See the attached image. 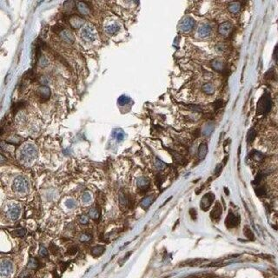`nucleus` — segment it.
I'll use <instances>...</instances> for the list:
<instances>
[{
  "label": "nucleus",
  "instance_id": "f257e3e1",
  "mask_svg": "<svg viewBox=\"0 0 278 278\" xmlns=\"http://www.w3.org/2000/svg\"><path fill=\"white\" fill-rule=\"evenodd\" d=\"M37 157V150L33 144H28L23 146L19 152L20 160L24 163H31Z\"/></svg>",
  "mask_w": 278,
  "mask_h": 278
},
{
  "label": "nucleus",
  "instance_id": "f03ea898",
  "mask_svg": "<svg viewBox=\"0 0 278 278\" xmlns=\"http://www.w3.org/2000/svg\"><path fill=\"white\" fill-rule=\"evenodd\" d=\"M12 188L18 195H26L29 191V182L24 176H18L14 180Z\"/></svg>",
  "mask_w": 278,
  "mask_h": 278
},
{
  "label": "nucleus",
  "instance_id": "7ed1b4c3",
  "mask_svg": "<svg viewBox=\"0 0 278 278\" xmlns=\"http://www.w3.org/2000/svg\"><path fill=\"white\" fill-rule=\"evenodd\" d=\"M272 107V100L268 93L263 94L257 103L256 111L258 114H265L268 113Z\"/></svg>",
  "mask_w": 278,
  "mask_h": 278
},
{
  "label": "nucleus",
  "instance_id": "20e7f679",
  "mask_svg": "<svg viewBox=\"0 0 278 278\" xmlns=\"http://www.w3.org/2000/svg\"><path fill=\"white\" fill-rule=\"evenodd\" d=\"M81 37L83 40L85 41L86 43L93 42L96 39V32H95L94 28L90 25L84 28L81 32Z\"/></svg>",
  "mask_w": 278,
  "mask_h": 278
},
{
  "label": "nucleus",
  "instance_id": "39448f33",
  "mask_svg": "<svg viewBox=\"0 0 278 278\" xmlns=\"http://www.w3.org/2000/svg\"><path fill=\"white\" fill-rule=\"evenodd\" d=\"M13 263L9 260H3L1 262L0 272L2 276H9L13 272Z\"/></svg>",
  "mask_w": 278,
  "mask_h": 278
},
{
  "label": "nucleus",
  "instance_id": "423d86ee",
  "mask_svg": "<svg viewBox=\"0 0 278 278\" xmlns=\"http://www.w3.org/2000/svg\"><path fill=\"white\" fill-rule=\"evenodd\" d=\"M240 224V217L238 215H236L233 212L229 211V214L225 220V225L228 229H232L237 227Z\"/></svg>",
  "mask_w": 278,
  "mask_h": 278
},
{
  "label": "nucleus",
  "instance_id": "0eeeda50",
  "mask_svg": "<svg viewBox=\"0 0 278 278\" xmlns=\"http://www.w3.org/2000/svg\"><path fill=\"white\" fill-rule=\"evenodd\" d=\"M195 26V20L190 17H186L179 24V29L184 32H188L191 31Z\"/></svg>",
  "mask_w": 278,
  "mask_h": 278
},
{
  "label": "nucleus",
  "instance_id": "6e6552de",
  "mask_svg": "<svg viewBox=\"0 0 278 278\" xmlns=\"http://www.w3.org/2000/svg\"><path fill=\"white\" fill-rule=\"evenodd\" d=\"M214 199H215V196L213 193H207L206 195H204L202 197V200H201V202H200V206H201V209L202 211H206L209 210V208L212 205V203L214 202Z\"/></svg>",
  "mask_w": 278,
  "mask_h": 278
},
{
  "label": "nucleus",
  "instance_id": "1a4fd4ad",
  "mask_svg": "<svg viewBox=\"0 0 278 278\" xmlns=\"http://www.w3.org/2000/svg\"><path fill=\"white\" fill-rule=\"evenodd\" d=\"M20 212H21V210H20V208L18 205H11L7 209L6 216L11 221H16L19 217Z\"/></svg>",
  "mask_w": 278,
  "mask_h": 278
},
{
  "label": "nucleus",
  "instance_id": "9d476101",
  "mask_svg": "<svg viewBox=\"0 0 278 278\" xmlns=\"http://www.w3.org/2000/svg\"><path fill=\"white\" fill-rule=\"evenodd\" d=\"M69 24L73 29H78L84 25L85 20H84V18H82L77 15H72L69 18Z\"/></svg>",
  "mask_w": 278,
  "mask_h": 278
},
{
  "label": "nucleus",
  "instance_id": "9b49d317",
  "mask_svg": "<svg viewBox=\"0 0 278 278\" xmlns=\"http://www.w3.org/2000/svg\"><path fill=\"white\" fill-rule=\"evenodd\" d=\"M37 95L38 98L40 99L42 102H45L46 100H48L50 98V88L47 86H40L37 89Z\"/></svg>",
  "mask_w": 278,
  "mask_h": 278
},
{
  "label": "nucleus",
  "instance_id": "f8f14e48",
  "mask_svg": "<svg viewBox=\"0 0 278 278\" xmlns=\"http://www.w3.org/2000/svg\"><path fill=\"white\" fill-rule=\"evenodd\" d=\"M232 29H233V26L232 24L229 22H224L222 23L219 25V28H218V32L221 35L224 37H228L232 32Z\"/></svg>",
  "mask_w": 278,
  "mask_h": 278
},
{
  "label": "nucleus",
  "instance_id": "ddd939ff",
  "mask_svg": "<svg viewBox=\"0 0 278 278\" xmlns=\"http://www.w3.org/2000/svg\"><path fill=\"white\" fill-rule=\"evenodd\" d=\"M222 213H223V208L221 206L220 202H215V206L213 207V209H212V211L211 212V219L214 220V221H218L221 218Z\"/></svg>",
  "mask_w": 278,
  "mask_h": 278
},
{
  "label": "nucleus",
  "instance_id": "4468645a",
  "mask_svg": "<svg viewBox=\"0 0 278 278\" xmlns=\"http://www.w3.org/2000/svg\"><path fill=\"white\" fill-rule=\"evenodd\" d=\"M198 33L199 37H208L211 33V26L208 24H203L199 26Z\"/></svg>",
  "mask_w": 278,
  "mask_h": 278
},
{
  "label": "nucleus",
  "instance_id": "2eb2a0df",
  "mask_svg": "<svg viewBox=\"0 0 278 278\" xmlns=\"http://www.w3.org/2000/svg\"><path fill=\"white\" fill-rule=\"evenodd\" d=\"M137 187L140 190L142 191H145L147 190L150 187V180L147 178V177H144V176H142V177H139L137 181Z\"/></svg>",
  "mask_w": 278,
  "mask_h": 278
},
{
  "label": "nucleus",
  "instance_id": "dca6fc26",
  "mask_svg": "<svg viewBox=\"0 0 278 278\" xmlns=\"http://www.w3.org/2000/svg\"><path fill=\"white\" fill-rule=\"evenodd\" d=\"M59 35H60V37L63 39L64 42H66V43H73L74 42V35H73V33L72 32H70L69 30H63L62 32L59 33Z\"/></svg>",
  "mask_w": 278,
  "mask_h": 278
},
{
  "label": "nucleus",
  "instance_id": "f3484780",
  "mask_svg": "<svg viewBox=\"0 0 278 278\" xmlns=\"http://www.w3.org/2000/svg\"><path fill=\"white\" fill-rule=\"evenodd\" d=\"M76 6L77 11L82 15H88L90 13V6L87 5V3H85V2H76Z\"/></svg>",
  "mask_w": 278,
  "mask_h": 278
},
{
  "label": "nucleus",
  "instance_id": "a211bd4d",
  "mask_svg": "<svg viewBox=\"0 0 278 278\" xmlns=\"http://www.w3.org/2000/svg\"><path fill=\"white\" fill-rule=\"evenodd\" d=\"M207 152H208V146H207V144L202 143V144H200V146H199V148H198V157L202 160L204 157H206Z\"/></svg>",
  "mask_w": 278,
  "mask_h": 278
},
{
  "label": "nucleus",
  "instance_id": "6ab92c4d",
  "mask_svg": "<svg viewBox=\"0 0 278 278\" xmlns=\"http://www.w3.org/2000/svg\"><path fill=\"white\" fill-rule=\"evenodd\" d=\"M211 65H212V68L215 70L216 72H223L224 69V63L219 60V59H215L212 61L211 63Z\"/></svg>",
  "mask_w": 278,
  "mask_h": 278
},
{
  "label": "nucleus",
  "instance_id": "aec40b11",
  "mask_svg": "<svg viewBox=\"0 0 278 278\" xmlns=\"http://www.w3.org/2000/svg\"><path fill=\"white\" fill-rule=\"evenodd\" d=\"M229 11L233 14H237L241 10V4L239 2H231L228 6Z\"/></svg>",
  "mask_w": 278,
  "mask_h": 278
},
{
  "label": "nucleus",
  "instance_id": "412c9836",
  "mask_svg": "<svg viewBox=\"0 0 278 278\" xmlns=\"http://www.w3.org/2000/svg\"><path fill=\"white\" fill-rule=\"evenodd\" d=\"M105 251V248L101 245H98V246L93 247L91 249V255L93 256H100L103 254V252Z\"/></svg>",
  "mask_w": 278,
  "mask_h": 278
},
{
  "label": "nucleus",
  "instance_id": "4be33fe9",
  "mask_svg": "<svg viewBox=\"0 0 278 278\" xmlns=\"http://www.w3.org/2000/svg\"><path fill=\"white\" fill-rule=\"evenodd\" d=\"M119 29H120V27L117 24H110V25H107L105 27V31L110 35L116 34L119 31Z\"/></svg>",
  "mask_w": 278,
  "mask_h": 278
},
{
  "label": "nucleus",
  "instance_id": "5701e85b",
  "mask_svg": "<svg viewBox=\"0 0 278 278\" xmlns=\"http://www.w3.org/2000/svg\"><path fill=\"white\" fill-rule=\"evenodd\" d=\"M154 201V197L152 196H149V197H146L143 199V201L141 202V206L143 207L144 209H148L149 207L151 205V203Z\"/></svg>",
  "mask_w": 278,
  "mask_h": 278
},
{
  "label": "nucleus",
  "instance_id": "b1692460",
  "mask_svg": "<svg viewBox=\"0 0 278 278\" xmlns=\"http://www.w3.org/2000/svg\"><path fill=\"white\" fill-rule=\"evenodd\" d=\"M89 216L92 220H98L100 217V211L98 208L93 207L89 211Z\"/></svg>",
  "mask_w": 278,
  "mask_h": 278
},
{
  "label": "nucleus",
  "instance_id": "393cba45",
  "mask_svg": "<svg viewBox=\"0 0 278 278\" xmlns=\"http://www.w3.org/2000/svg\"><path fill=\"white\" fill-rule=\"evenodd\" d=\"M113 137L117 139V142H121L123 139L124 138V132L121 129H116L113 131Z\"/></svg>",
  "mask_w": 278,
  "mask_h": 278
},
{
  "label": "nucleus",
  "instance_id": "a878e982",
  "mask_svg": "<svg viewBox=\"0 0 278 278\" xmlns=\"http://www.w3.org/2000/svg\"><path fill=\"white\" fill-rule=\"evenodd\" d=\"M202 90L204 93H206L208 95H211L214 93L215 88H214V86L212 85L211 84H205V85H202Z\"/></svg>",
  "mask_w": 278,
  "mask_h": 278
},
{
  "label": "nucleus",
  "instance_id": "bb28decb",
  "mask_svg": "<svg viewBox=\"0 0 278 278\" xmlns=\"http://www.w3.org/2000/svg\"><path fill=\"white\" fill-rule=\"evenodd\" d=\"M38 266H39V263H38V261L37 259L36 258H31L29 262H28V264H27V267H28V269H36L38 268Z\"/></svg>",
  "mask_w": 278,
  "mask_h": 278
},
{
  "label": "nucleus",
  "instance_id": "cd10ccee",
  "mask_svg": "<svg viewBox=\"0 0 278 278\" xmlns=\"http://www.w3.org/2000/svg\"><path fill=\"white\" fill-rule=\"evenodd\" d=\"M243 233H244L245 237H246L249 240H250V241H254V240H255V236H254V234L252 232L251 229L249 228V226H245V227H244V229H243Z\"/></svg>",
  "mask_w": 278,
  "mask_h": 278
},
{
  "label": "nucleus",
  "instance_id": "c85d7f7f",
  "mask_svg": "<svg viewBox=\"0 0 278 278\" xmlns=\"http://www.w3.org/2000/svg\"><path fill=\"white\" fill-rule=\"evenodd\" d=\"M119 202H120V205L122 207H127L130 203V199L126 197L124 194H120L119 196Z\"/></svg>",
  "mask_w": 278,
  "mask_h": 278
},
{
  "label": "nucleus",
  "instance_id": "c756f323",
  "mask_svg": "<svg viewBox=\"0 0 278 278\" xmlns=\"http://www.w3.org/2000/svg\"><path fill=\"white\" fill-rule=\"evenodd\" d=\"M255 137H256V130H254V129H250V130H249L248 134H247V142L249 144H250V143L253 142V140L255 139Z\"/></svg>",
  "mask_w": 278,
  "mask_h": 278
},
{
  "label": "nucleus",
  "instance_id": "7c9ffc66",
  "mask_svg": "<svg viewBox=\"0 0 278 278\" xmlns=\"http://www.w3.org/2000/svg\"><path fill=\"white\" fill-rule=\"evenodd\" d=\"M130 98H129V97H127V96H125V95H123V96H121V97L118 98V100H117V103H119L120 105H125V104H127V103H130Z\"/></svg>",
  "mask_w": 278,
  "mask_h": 278
},
{
  "label": "nucleus",
  "instance_id": "2f4dec72",
  "mask_svg": "<svg viewBox=\"0 0 278 278\" xmlns=\"http://www.w3.org/2000/svg\"><path fill=\"white\" fill-rule=\"evenodd\" d=\"M91 239H92V236H91L90 234H88V233L81 234V236L79 237V240H80L81 242H90Z\"/></svg>",
  "mask_w": 278,
  "mask_h": 278
},
{
  "label": "nucleus",
  "instance_id": "473e14b6",
  "mask_svg": "<svg viewBox=\"0 0 278 278\" xmlns=\"http://www.w3.org/2000/svg\"><path fill=\"white\" fill-rule=\"evenodd\" d=\"M25 234H26V229H15L12 232V235L15 237H23L25 236Z\"/></svg>",
  "mask_w": 278,
  "mask_h": 278
},
{
  "label": "nucleus",
  "instance_id": "72a5a7b5",
  "mask_svg": "<svg viewBox=\"0 0 278 278\" xmlns=\"http://www.w3.org/2000/svg\"><path fill=\"white\" fill-rule=\"evenodd\" d=\"M65 206L69 209H74L76 206V202L73 199H68L65 201Z\"/></svg>",
  "mask_w": 278,
  "mask_h": 278
},
{
  "label": "nucleus",
  "instance_id": "f704fd0d",
  "mask_svg": "<svg viewBox=\"0 0 278 278\" xmlns=\"http://www.w3.org/2000/svg\"><path fill=\"white\" fill-rule=\"evenodd\" d=\"M155 165L157 167V170H163L164 168L166 167V164L163 163V161L161 160H159V159H156V162H155Z\"/></svg>",
  "mask_w": 278,
  "mask_h": 278
},
{
  "label": "nucleus",
  "instance_id": "c9c22d12",
  "mask_svg": "<svg viewBox=\"0 0 278 278\" xmlns=\"http://www.w3.org/2000/svg\"><path fill=\"white\" fill-rule=\"evenodd\" d=\"M250 156L251 157L254 159V160H256V161H261L262 159H263V156L259 152H256V151H253V152L250 154Z\"/></svg>",
  "mask_w": 278,
  "mask_h": 278
},
{
  "label": "nucleus",
  "instance_id": "e433bc0d",
  "mask_svg": "<svg viewBox=\"0 0 278 278\" xmlns=\"http://www.w3.org/2000/svg\"><path fill=\"white\" fill-rule=\"evenodd\" d=\"M90 200H91V196H90V193L85 192L83 194V196H82V201H83V202L88 203V202H90Z\"/></svg>",
  "mask_w": 278,
  "mask_h": 278
},
{
  "label": "nucleus",
  "instance_id": "4c0bfd02",
  "mask_svg": "<svg viewBox=\"0 0 278 278\" xmlns=\"http://www.w3.org/2000/svg\"><path fill=\"white\" fill-rule=\"evenodd\" d=\"M213 131V125L212 124H207L203 130V134L206 135V136H209L211 135V133Z\"/></svg>",
  "mask_w": 278,
  "mask_h": 278
},
{
  "label": "nucleus",
  "instance_id": "58836bf2",
  "mask_svg": "<svg viewBox=\"0 0 278 278\" xmlns=\"http://www.w3.org/2000/svg\"><path fill=\"white\" fill-rule=\"evenodd\" d=\"M50 251L51 252L53 255H57L59 251V247L57 246V245H55L54 243H50Z\"/></svg>",
  "mask_w": 278,
  "mask_h": 278
},
{
  "label": "nucleus",
  "instance_id": "ea45409f",
  "mask_svg": "<svg viewBox=\"0 0 278 278\" xmlns=\"http://www.w3.org/2000/svg\"><path fill=\"white\" fill-rule=\"evenodd\" d=\"M78 222L82 224H89V219L86 215H80L78 216Z\"/></svg>",
  "mask_w": 278,
  "mask_h": 278
},
{
  "label": "nucleus",
  "instance_id": "a19ab883",
  "mask_svg": "<svg viewBox=\"0 0 278 278\" xmlns=\"http://www.w3.org/2000/svg\"><path fill=\"white\" fill-rule=\"evenodd\" d=\"M77 250H78L77 247L72 246V247H71V248H69V250H67V254L68 255H70V256H73V255L76 254Z\"/></svg>",
  "mask_w": 278,
  "mask_h": 278
},
{
  "label": "nucleus",
  "instance_id": "79ce46f5",
  "mask_svg": "<svg viewBox=\"0 0 278 278\" xmlns=\"http://www.w3.org/2000/svg\"><path fill=\"white\" fill-rule=\"evenodd\" d=\"M39 255L43 257H46L48 256V250H46V248H45L44 246L40 247V250H39Z\"/></svg>",
  "mask_w": 278,
  "mask_h": 278
},
{
  "label": "nucleus",
  "instance_id": "37998d69",
  "mask_svg": "<svg viewBox=\"0 0 278 278\" xmlns=\"http://www.w3.org/2000/svg\"><path fill=\"white\" fill-rule=\"evenodd\" d=\"M189 214H190V216H191L192 220L196 221V219H197V211H196V210L195 209H191L189 211Z\"/></svg>",
  "mask_w": 278,
  "mask_h": 278
},
{
  "label": "nucleus",
  "instance_id": "c03bdc74",
  "mask_svg": "<svg viewBox=\"0 0 278 278\" xmlns=\"http://www.w3.org/2000/svg\"><path fill=\"white\" fill-rule=\"evenodd\" d=\"M52 30H53L54 32L60 33V32H62V31H63L64 29H63V28H62L61 26H59V25H55V26H53V28H52Z\"/></svg>",
  "mask_w": 278,
  "mask_h": 278
},
{
  "label": "nucleus",
  "instance_id": "a18cd8bd",
  "mask_svg": "<svg viewBox=\"0 0 278 278\" xmlns=\"http://www.w3.org/2000/svg\"><path fill=\"white\" fill-rule=\"evenodd\" d=\"M274 59L276 61H278V45L275 47V50H274V54H273Z\"/></svg>",
  "mask_w": 278,
  "mask_h": 278
},
{
  "label": "nucleus",
  "instance_id": "49530a36",
  "mask_svg": "<svg viewBox=\"0 0 278 278\" xmlns=\"http://www.w3.org/2000/svg\"><path fill=\"white\" fill-rule=\"evenodd\" d=\"M221 170H222V166L221 165H218L216 167V169H215V173H216V175H219L220 173H221Z\"/></svg>",
  "mask_w": 278,
  "mask_h": 278
}]
</instances>
